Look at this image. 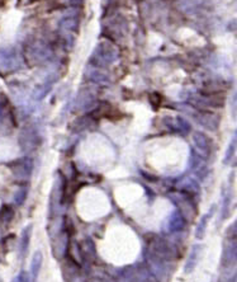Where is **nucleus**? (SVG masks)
I'll return each mask as SVG.
<instances>
[{"instance_id": "f257e3e1", "label": "nucleus", "mask_w": 237, "mask_h": 282, "mask_svg": "<svg viewBox=\"0 0 237 282\" xmlns=\"http://www.w3.org/2000/svg\"><path fill=\"white\" fill-rule=\"evenodd\" d=\"M237 263V238L230 236L225 240L221 254V268L223 272H229Z\"/></svg>"}, {"instance_id": "f03ea898", "label": "nucleus", "mask_w": 237, "mask_h": 282, "mask_svg": "<svg viewBox=\"0 0 237 282\" xmlns=\"http://www.w3.org/2000/svg\"><path fill=\"white\" fill-rule=\"evenodd\" d=\"M19 146L23 151H32L40 145L39 131L33 125H27L19 133Z\"/></svg>"}, {"instance_id": "7ed1b4c3", "label": "nucleus", "mask_w": 237, "mask_h": 282, "mask_svg": "<svg viewBox=\"0 0 237 282\" xmlns=\"http://www.w3.org/2000/svg\"><path fill=\"white\" fill-rule=\"evenodd\" d=\"M189 115H192V117L194 120H197L198 124H200L203 127H205L208 130H213L214 131L220 126V116L216 115V113H212V112L192 109V112H189Z\"/></svg>"}, {"instance_id": "20e7f679", "label": "nucleus", "mask_w": 237, "mask_h": 282, "mask_svg": "<svg viewBox=\"0 0 237 282\" xmlns=\"http://www.w3.org/2000/svg\"><path fill=\"white\" fill-rule=\"evenodd\" d=\"M193 142L202 158H208L213 151V140L202 131H197L193 134Z\"/></svg>"}, {"instance_id": "39448f33", "label": "nucleus", "mask_w": 237, "mask_h": 282, "mask_svg": "<svg viewBox=\"0 0 237 282\" xmlns=\"http://www.w3.org/2000/svg\"><path fill=\"white\" fill-rule=\"evenodd\" d=\"M9 168H10V171L14 174L15 178H18V180H27V178H30L31 173H32L33 163L31 159L22 158L10 163Z\"/></svg>"}, {"instance_id": "423d86ee", "label": "nucleus", "mask_w": 237, "mask_h": 282, "mask_svg": "<svg viewBox=\"0 0 237 282\" xmlns=\"http://www.w3.org/2000/svg\"><path fill=\"white\" fill-rule=\"evenodd\" d=\"M115 57V48L109 44H102L100 46H98V48L95 50V52H94L93 60H97L95 64H97L98 66H104V65H108L109 62L113 61Z\"/></svg>"}, {"instance_id": "0eeeda50", "label": "nucleus", "mask_w": 237, "mask_h": 282, "mask_svg": "<svg viewBox=\"0 0 237 282\" xmlns=\"http://www.w3.org/2000/svg\"><path fill=\"white\" fill-rule=\"evenodd\" d=\"M62 181H55L52 187V192L50 196V218H53L55 215L59 214V207L62 201Z\"/></svg>"}, {"instance_id": "6e6552de", "label": "nucleus", "mask_w": 237, "mask_h": 282, "mask_svg": "<svg viewBox=\"0 0 237 282\" xmlns=\"http://www.w3.org/2000/svg\"><path fill=\"white\" fill-rule=\"evenodd\" d=\"M203 249H204V247H203L202 244H194L193 247H192L189 256H188V259L184 265V274L191 275L196 270L199 263V259H200V256H202Z\"/></svg>"}, {"instance_id": "1a4fd4ad", "label": "nucleus", "mask_w": 237, "mask_h": 282, "mask_svg": "<svg viewBox=\"0 0 237 282\" xmlns=\"http://www.w3.org/2000/svg\"><path fill=\"white\" fill-rule=\"evenodd\" d=\"M185 225H187V220L184 218V214L182 211H174L167 219L165 229L167 233H179L184 230Z\"/></svg>"}, {"instance_id": "9d476101", "label": "nucleus", "mask_w": 237, "mask_h": 282, "mask_svg": "<svg viewBox=\"0 0 237 282\" xmlns=\"http://www.w3.org/2000/svg\"><path fill=\"white\" fill-rule=\"evenodd\" d=\"M214 212H216V205H213L211 209L208 210V212H205L204 215H202V218L199 220L198 225L196 228V238L198 240H202L203 238L205 236V232H207V228H208V224L211 221V219L213 218Z\"/></svg>"}, {"instance_id": "9b49d317", "label": "nucleus", "mask_w": 237, "mask_h": 282, "mask_svg": "<svg viewBox=\"0 0 237 282\" xmlns=\"http://www.w3.org/2000/svg\"><path fill=\"white\" fill-rule=\"evenodd\" d=\"M234 177L235 174L232 173V178L230 176V182H229V187L227 189H225L222 196V207H221V218L222 220L229 218L230 215V209H231V203H232V185H234Z\"/></svg>"}, {"instance_id": "f8f14e48", "label": "nucleus", "mask_w": 237, "mask_h": 282, "mask_svg": "<svg viewBox=\"0 0 237 282\" xmlns=\"http://www.w3.org/2000/svg\"><path fill=\"white\" fill-rule=\"evenodd\" d=\"M18 65V57L12 50H0V69L12 70Z\"/></svg>"}, {"instance_id": "ddd939ff", "label": "nucleus", "mask_w": 237, "mask_h": 282, "mask_svg": "<svg viewBox=\"0 0 237 282\" xmlns=\"http://www.w3.org/2000/svg\"><path fill=\"white\" fill-rule=\"evenodd\" d=\"M0 122L1 124H12L13 122V112L10 103L6 99L5 95H0Z\"/></svg>"}, {"instance_id": "4468645a", "label": "nucleus", "mask_w": 237, "mask_h": 282, "mask_svg": "<svg viewBox=\"0 0 237 282\" xmlns=\"http://www.w3.org/2000/svg\"><path fill=\"white\" fill-rule=\"evenodd\" d=\"M32 230H33V225L30 224L28 227H26L22 232L21 235V241H19V252H21L22 258L27 256L28 253V249H30V241H31V236H32Z\"/></svg>"}, {"instance_id": "2eb2a0df", "label": "nucleus", "mask_w": 237, "mask_h": 282, "mask_svg": "<svg viewBox=\"0 0 237 282\" xmlns=\"http://www.w3.org/2000/svg\"><path fill=\"white\" fill-rule=\"evenodd\" d=\"M69 245V239L68 234L66 233H61V234H57L56 239L53 240V252L57 257H62L68 249Z\"/></svg>"}, {"instance_id": "dca6fc26", "label": "nucleus", "mask_w": 237, "mask_h": 282, "mask_svg": "<svg viewBox=\"0 0 237 282\" xmlns=\"http://www.w3.org/2000/svg\"><path fill=\"white\" fill-rule=\"evenodd\" d=\"M42 263H43V254H42L41 250H37V252L33 253L32 261H31V277H32V281L35 282L37 280L40 275V271H41Z\"/></svg>"}, {"instance_id": "f3484780", "label": "nucleus", "mask_w": 237, "mask_h": 282, "mask_svg": "<svg viewBox=\"0 0 237 282\" xmlns=\"http://www.w3.org/2000/svg\"><path fill=\"white\" fill-rule=\"evenodd\" d=\"M180 188H182L183 191L188 192V193L198 194L200 192V186H199V183L194 178H187V180L183 181L180 183Z\"/></svg>"}, {"instance_id": "a211bd4d", "label": "nucleus", "mask_w": 237, "mask_h": 282, "mask_svg": "<svg viewBox=\"0 0 237 282\" xmlns=\"http://www.w3.org/2000/svg\"><path fill=\"white\" fill-rule=\"evenodd\" d=\"M236 150H237V130L234 133V135H232L229 146H227V150H226L225 159H223L225 164H229V163L231 162L232 158L235 156V153H236Z\"/></svg>"}, {"instance_id": "6ab92c4d", "label": "nucleus", "mask_w": 237, "mask_h": 282, "mask_svg": "<svg viewBox=\"0 0 237 282\" xmlns=\"http://www.w3.org/2000/svg\"><path fill=\"white\" fill-rule=\"evenodd\" d=\"M230 113L232 120H237V88L232 92L231 99H230Z\"/></svg>"}, {"instance_id": "aec40b11", "label": "nucleus", "mask_w": 237, "mask_h": 282, "mask_svg": "<svg viewBox=\"0 0 237 282\" xmlns=\"http://www.w3.org/2000/svg\"><path fill=\"white\" fill-rule=\"evenodd\" d=\"M31 280H32V277H31L30 272L21 271V272L12 280V282H31Z\"/></svg>"}, {"instance_id": "412c9836", "label": "nucleus", "mask_w": 237, "mask_h": 282, "mask_svg": "<svg viewBox=\"0 0 237 282\" xmlns=\"http://www.w3.org/2000/svg\"><path fill=\"white\" fill-rule=\"evenodd\" d=\"M26 197H27V189L26 188H23V189L17 191V193H15L14 196V201L17 203H19V205H22V203L24 202V200H26Z\"/></svg>"}, {"instance_id": "4be33fe9", "label": "nucleus", "mask_w": 237, "mask_h": 282, "mask_svg": "<svg viewBox=\"0 0 237 282\" xmlns=\"http://www.w3.org/2000/svg\"><path fill=\"white\" fill-rule=\"evenodd\" d=\"M229 30L230 31H237V18H235V19H232L231 22L229 23Z\"/></svg>"}, {"instance_id": "5701e85b", "label": "nucleus", "mask_w": 237, "mask_h": 282, "mask_svg": "<svg viewBox=\"0 0 237 282\" xmlns=\"http://www.w3.org/2000/svg\"><path fill=\"white\" fill-rule=\"evenodd\" d=\"M89 282H106V281H103V280H100V279H93V280H90Z\"/></svg>"}, {"instance_id": "b1692460", "label": "nucleus", "mask_w": 237, "mask_h": 282, "mask_svg": "<svg viewBox=\"0 0 237 282\" xmlns=\"http://www.w3.org/2000/svg\"><path fill=\"white\" fill-rule=\"evenodd\" d=\"M0 282H3V279H1V276H0Z\"/></svg>"}]
</instances>
